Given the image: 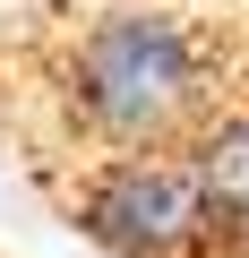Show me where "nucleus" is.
<instances>
[{"instance_id": "f257e3e1", "label": "nucleus", "mask_w": 249, "mask_h": 258, "mask_svg": "<svg viewBox=\"0 0 249 258\" xmlns=\"http://www.w3.org/2000/svg\"><path fill=\"white\" fill-rule=\"evenodd\" d=\"M43 103L86 155L189 147L232 103L223 35L189 0H103L69 18L43 52ZM77 155V164H86Z\"/></svg>"}, {"instance_id": "f03ea898", "label": "nucleus", "mask_w": 249, "mask_h": 258, "mask_svg": "<svg viewBox=\"0 0 249 258\" xmlns=\"http://www.w3.org/2000/svg\"><path fill=\"white\" fill-rule=\"evenodd\" d=\"M69 215L103 258H223L189 147L86 155L69 181Z\"/></svg>"}, {"instance_id": "7ed1b4c3", "label": "nucleus", "mask_w": 249, "mask_h": 258, "mask_svg": "<svg viewBox=\"0 0 249 258\" xmlns=\"http://www.w3.org/2000/svg\"><path fill=\"white\" fill-rule=\"evenodd\" d=\"M189 164H198V189H206V215H215V249L249 258V95H232L189 138Z\"/></svg>"}]
</instances>
